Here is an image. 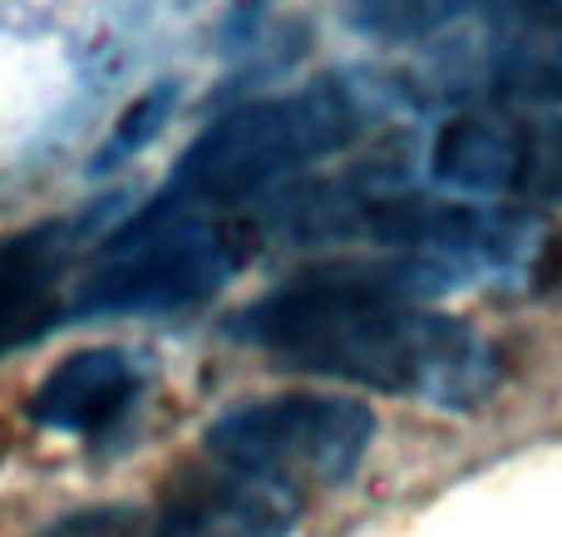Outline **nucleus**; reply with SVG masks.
I'll return each mask as SVG.
<instances>
[{
	"mask_svg": "<svg viewBox=\"0 0 562 537\" xmlns=\"http://www.w3.org/2000/svg\"><path fill=\"white\" fill-rule=\"evenodd\" d=\"M445 286L415 262H326L286 276L233 316V341L286 370L375 395L474 410L498 390V351L459 316L435 311Z\"/></svg>",
	"mask_w": 562,
	"mask_h": 537,
	"instance_id": "obj_1",
	"label": "nucleus"
},
{
	"mask_svg": "<svg viewBox=\"0 0 562 537\" xmlns=\"http://www.w3.org/2000/svg\"><path fill=\"white\" fill-rule=\"evenodd\" d=\"M366 99L340 79H321L296 94L252 99L227 108L183 148L168 193L193 207H237L281 187L291 173L356 144Z\"/></svg>",
	"mask_w": 562,
	"mask_h": 537,
	"instance_id": "obj_2",
	"label": "nucleus"
},
{
	"mask_svg": "<svg viewBox=\"0 0 562 537\" xmlns=\"http://www.w3.org/2000/svg\"><path fill=\"white\" fill-rule=\"evenodd\" d=\"M243 266V237L207 207L164 193L94 247L75 316H173L213 301Z\"/></svg>",
	"mask_w": 562,
	"mask_h": 537,
	"instance_id": "obj_3",
	"label": "nucleus"
},
{
	"mask_svg": "<svg viewBox=\"0 0 562 537\" xmlns=\"http://www.w3.org/2000/svg\"><path fill=\"white\" fill-rule=\"evenodd\" d=\"M340 232H360L390 247L400 262H415L445 292L469 282H543L558 237L538 217L479 203H435L409 193H366L336 203Z\"/></svg>",
	"mask_w": 562,
	"mask_h": 537,
	"instance_id": "obj_4",
	"label": "nucleus"
},
{
	"mask_svg": "<svg viewBox=\"0 0 562 537\" xmlns=\"http://www.w3.org/2000/svg\"><path fill=\"white\" fill-rule=\"evenodd\" d=\"M375 444V414L340 395H272L223 410L203 434L217 469L306 499L356 479Z\"/></svg>",
	"mask_w": 562,
	"mask_h": 537,
	"instance_id": "obj_5",
	"label": "nucleus"
},
{
	"mask_svg": "<svg viewBox=\"0 0 562 537\" xmlns=\"http://www.w3.org/2000/svg\"><path fill=\"white\" fill-rule=\"evenodd\" d=\"M435 183L562 207V118L459 114L429 144Z\"/></svg>",
	"mask_w": 562,
	"mask_h": 537,
	"instance_id": "obj_6",
	"label": "nucleus"
},
{
	"mask_svg": "<svg viewBox=\"0 0 562 537\" xmlns=\"http://www.w3.org/2000/svg\"><path fill=\"white\" fill-rule=\"evenodd\" d=\"M148 361L128 345H85L49 365L30 395V420L69 439H109L138 414L148 395Z\"/></svg>",
	"mask_w": 562,
	"mask_h": 537,
	"instance_id": "obj_7",
	"label": "nucleus"
},
{
	"mask_svg": "<svg viewBox=\"0 0 562 537\" xmlns=\"http://www.w3.org/2000/svg\"><path fill=\"white\" fill-rule=\"evenodd\" d=\"M301 499L267 483H252L233 469H193L173 479L154 513V537H291Z\"/></svg>",
	"mask_w": 562,
	"mask_h": 537,
	"instance_id": "obj_8",
	"label": "nucleus"
},
{
	"mask_svg": "<svg viewBox=\"0 0 562 537\" xmlns=\"http://www.w3.org/2000/svg\"><path fill=\"white\" fill-rule=\"evenodd\" d=\"M474 84L488 99L562 104V0H528L494 15L488 39L474 49Z\"/></svg>",
	"mask_w": 562,
	"mask_h": 537,
	"instance_id": "obj_9",
	"label": "nucleus"
},
{
	"mask_svg": "<svg viewBox=\"0 0 562 537\" xmlns=\"http://www.w3.org/2000/svg\"><path fill=\"white\" fill-rule=\"evenodd\" d=\"M75 237V222H40L0 242V355L20 351L55 325Z\"/></svg>",
	"mask_w": 562,
	"mask_h": 537,
	"instance_id": "obj_10",
	"label": "nucleus"
},
{
	"mask_svg": "<svg viewBox=\"0 0 562 537\" xmlns=\"http://www.w3.org/2000/svg\"><path fill=\"white\" fill-rule=\"evenodd\" d=\"M528 0H346L350 30L370 39H425L464 15H508Z\"/></svg>",
	"mask_w": 562,
	"mask_h": 537,
	"instance_id": "obj_11",
	"label": "nucleus"
},
{
	"mask_svg": "<svg viewBox=\"0 0 562 537\" xmlns=\"http://www.w3.org/2000/svg\"><path fill=\"white\" fill-rule=\"evenodd\" d=\"M173 104H178V84H154V89H144V94H138L134 104L119 114L114 134L99 144V153H94V163H89V173H114V168H124L128 158L144 153V148L158 138V128L168 124Z\"/></svg>",
	"mask_w": 562,
	"mask_h": 537,
	"instance_id": "obj_12",
	"label": "nucleus"
},
{
	"mask_svg": "<svg viewBox=\"0 0 562 537\" xmlns=\"http://www.w3.org/2000/svg\"><path fill=\"white\" fill-rule=\"evenodd\" d=\"M40 537H154V518H144L128 503H94L55 518Z\"/></svg>",
	"mask_w": 562,
	"mask_h": 537,
	"instance_id": "obj_13",
	"label": "nucleus"
}]
</instances>
